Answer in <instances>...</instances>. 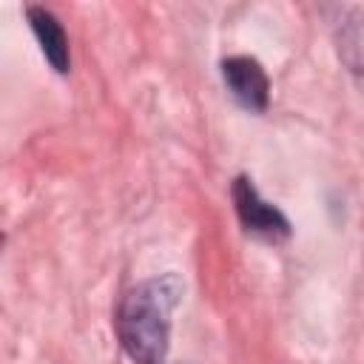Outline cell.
<instances>
[{"label": "cell", "instance_id": "7a4b0ae2", "mask_svg": "<svg viewBox=\"0 0 364 364\" xmlns=\"http://www.w3.org/2000/svg\"><path fill=\"white\" fill-rule=\"evenodd\" d=\"M230 196H233V205H236V213H239V222L242 228L256 236V239H264V242H284L290 236V222L287 216L262 199V193L256 191V185L247 179V176H239L230 188Z\"/></svg>", "mask_w": 364, "mask_h": 364}, {"label": "cell", "instance_id": "3957f363", "mask_svg": "<svg viewBox=\"0 0 364 364\" xmlns=\"http://www.w3.org/2000/svg\"><path fill=\"white\" fill-rule=\"evenodd\" d=\"M222 80L230 91V97L253 111V114H262L267 108V100H270V82H267V74L264 68L259 65V60L253 57H228L222 60Z\"/></svg>", "mask_w": 364, "mask_h": 364}, {"label": "cell", "instance_id": "277c9868", "mask_svg": "<svg viewBox=\"0 0 364 364\" xmlns=\"http://www.w3.org/2000/svg\"><path fill=\"white\" fill-rule=\"evenodd\" d=\"M336 43L347 68L364 85V6H336Z\"/></svg>", "mask_w": 364, "mask_h": 364}, {"label": "cell", "instance_id": "6da1fadb", "mask_svg": "<svg viewBox=\"0 0 364 364\" xmlns=\"http://www.w3.org/2000/svg\"><path fill=\"white\" fill-rule=\"evenodd\" d=\"M182 299L179 276H156L125 293L117 310V336L134 364H162L171 338V313Z\"/></svg>", "mask_w": 364, "mask_h": 364}, {"label": "cell", "instance_id": "5b68a950", "mask_svg": "<svg viewBox=\"0 0 364 364\" xmlns=\"http://www.w3.org/2000/svg\"><path fill=\"white\" fill-rule=\"evenodd\" d=\"M26 17H28L31 31H34V37H37L46 60L51 63V68L60 71V74H65L71 57H68V37H65L63 23L48 9H43V6H28L26 9Z\"/></svg>", "mask_w": 364, "mask_h": 364}]
</instances>
